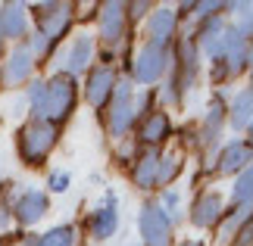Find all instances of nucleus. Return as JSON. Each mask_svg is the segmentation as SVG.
<instances>
[{
  "mask_svg": "<svg viewBox=\"0 0 253 246\" xmlns=\"http://www.w3.org/2000/svg\"><path fill=\"white\" fill-rule=\"evenodd\" d=\"M53 143H56V128L47 125V122H32L19 134V156H22L28 165H38L53 150Z\"/></svg>",
  "mask_w": 253,
  "mask_h": 246,
  "instance_id": "f257e3e1",
  "label": "nucleus"
},
{
  "mask_svg": "<svg viewBox=\"0 0 253 246\" xmlns=\"http://www.w3.org/2000/svg\"><path fill=\"white\" fill-rule=\"evenodd\" d=\"M166 69H169L166 47L144 44L138 50V56H134V63H131V78L141 81V84H153V81H160V78L166 75Z\"/></svg>",
  "mask_w": 253,
  "mask_h": 246,
  "instance_id": "f03ea898",
  "label": "nucleus"
},
{
  "mask_svg": "<svg viewBox=\"0 0 253 246\" xmlns=\"http://www.w3.org/2000/svg\"><path fill=\"white\" fill-rule=\"evenodd\" d=\"M75 109V81L69 75H56L47 84V100H44V115H50L53 122L69 119V112Z\"/></svg>",
  "mask_w": 253,
  "mask_h": 246,
  "instance_id": "7ed1b4c3",
  "label": "nucleus"
},
{
  "mask_svg": "<svg viewBox=\"0 0 253 246\" xmlns=\"http://www.w3.org/2000/svg\"><path fill=\"white\" fill-rule=\"evenodd\" d=\"M72 25V6L69 3H41L38 6V32H41L50 44L69 32Z\"/></svg>",
  "mask_w": 253,
  "mask_h": 246,
  "instance_id": "20e7f679",
  "label": "nucleus"
},
{
  "mask_svg": "<svg viewBox=\"0 0 253 246\" xmlns=\"http://www.w3.org/2000/svg\"><path fill=\"white\" fill-rule=\"evenodd\" d=\"M141 237L147 246H169L172 243V221L160 206H144L141 209Z\"/></svg>",
  "mask_w": 253,
  "mask_h": 246,
  "instance_id": "39448f33",
  "label": "nucleus"
},
{
  "mask_svg": "<svg viewBox=\"0 0 253 246\" xmlns=\"http://www.w3.org/2000/svg\"><path fill=\"white\" fill-rule=\"evenodd\" d=\"M116 97H113V109H110V131L119 137L128 131V125L134 122V94H131V84L122 81L113 87Z\"/></svg>",
  "mask_w": 253,
  "mask_h": 246,
  "instance_id": "423d86ee",
  "label": "nucleus"
},
{
  "mask_svg": "<svg viewBox=\"0 0 253 246\" xmlns=\"http://www.w3.org/2000/svg\"><path fill=\"white\" fill-rule=\"evenodd\" d=\"M113 87H116V72L113 66H97L91 69V75H87V103L91 106H103L106 97H113Z\"/></svg>",
  "mask_w": 253,
  "mask_h": 246,
  "instance_id": "0eeeda50",
  "label": "nucleus"
},
{
  "mask_svg": "<svg viewBox=\"0 0 253 246\" xmlns=\"http://www.w3.org/2000/svg\"><path fill=\"white\" fill-rule=\"evenodd\" d=\"M116 224H119V212H116V193L110 190V193H106V200H103V206L91 215L87 228H91L94 240H110L113 231H116Z\"/></svg>",
  "mask_w": 253,
  "mask_h": 246,
  "instance_id": "6e6552de",
  "label": "nucleus"
},
{
  "mask_svg": "<svg viewBox=\"0 0 253 246\" xmlns=\"http://www.w3.org/2000/svg\"><path fill=\"white\" fill-rule=\"evenodd\" d=\"M125 35V6L122 3H106L100 13V37L106 47H116Z\"/></svg>",
  "mask_w": 253,
  "mask_h": 246,
  "instance_id": "1a4fd4ad",
  "label": "nucleus"
},
{
  "mask_svg": "<svg viewBox=\"0 0 253 246\" xmlns=\"http://www.w3.org/2000/svg\"><path fill=\"white\" fill-rule=\"evenodd\" d=\"M13 212H16V218L22 224H35L38 218H44V212H47V196L41 190H25L16 200Z\"/></svg>",
  "mask_w": 253,
  "mask_h": 246,
  "instance_id": "9d476101",
  "label": "nucleus"
},
{
  "mask_svg": "<svg viewBox=\"0 0 253 246\" xmlns=\"http://www.w3.org/2000/svg\"><path fill=\"white\" fill-rule=\"evenodd\" d=\"M253 162V150L244 143V141H231L225 150H222L219 156V172L222 175H235L241 169H247V165Z\"/></svg>",
  "mask_w": 253,
  "mask_h": 246,
  "instance_id": "9b49d317",
  "label": "nucleus"
},
{
  "mask_svg": "<svg viewBox=\"0 0 253 246\" xmlns=\"http://www.w3.org/2000/svg\"><path fill=\"white\" fill-rule=\"evenodd\" d=\"M225 50H222V60L219 63H228V72L238 75L241 69L247 66V47H244V37H241L235 28H225Z\"/></svg>",
  "mask_w": 253,
  "mask_h": 246,
  "instance_id": "f8f14e48",
  "label": "nucleus"
},
{
  "mask_svg": "<svg viewBox=\"0 0 253 246\" xmlns=\"http://www.w3.org/2000/svg\"><path fill=\"white\" fill-rule=\"evenodd\" d=\"M222 215V196L219 193H203L197 203H194V212H191V221L197 224V228H210V224H216Z\"/></svg>",
  "mask_w": 253,
  "mask_h": 246,
  "instance_id": "ddd939ff",
  "label": "nucleus"
},
{
  "mask_svg": "<svg viewBox=\"0 0 253 246\" xmlns=\"http://www.w3.org/2000/svg\"><path fill=\"white\" fill-rule=\"evenodd\" d=\"M91 56H94V37L91 35H79V37H75V44H72V50H69V56H66V69H69L72 75L87 72Z\"/></svg>",
  "mask_w": 253,
  "mask_h": 246,
  "instance_id": "4468645a",
  "label": "nucleus"
},
{
  "mask_svg": "<svg viewBox=\"0 0 253 246\" xmlns=\"http://www.w3.org/2000/svg\"><path fill=\"white\" fill-rule=\"evenodd\" d=\"M147 32H150V44H166L169 37L175 35V9L169 6H163L157 9V13L150 16V25H147Z\"/></svg>",
  "mask_w": 253,
  "mask_h": 246,
  "instance_id": "2eb2a0df",
  "label": "nucleus"
},
{
  "mask_svg": "<svg viewBox=\"0 0 253 246\" xmlns=\"http://www.w3.org/2000/svg\"><path fill=\"white\" fill-rule=\"evenodd\" d=\"M35 56L28 53V50H13L6 56V66H3V78H6V84H22L28 72H32V63Z\"/></svg>",
  "mask_w": 253,
  "mask_h": 246,
  "instance_id": "dca6fc26",
  "label": "nucleus"
},
{
  "mask_svg": "<svg viewBox=\"0 0 253 246\" xmlns=\"http://www.w3.org/2000/svg\"><path fill=\"white\" fill-rule=\"evenodd\" d=\"M25 35V6L6 3L0 13V37H22Z\"/></svg>",
  "mask_w": 253,
  "mask_h": 246,
  "instance_id": "f3484780",
  "label": "nucleus"
},
{
  "mask_svg": "<svg viewBox=\"0 0 253 246\" xmlns=\"http://www.w3.org/2000/svg\"><path fill=\"white\" fill-rule=\"evenodd\" d=\"M141 141L144 143H160V141H166V134H169V115L157 109V112H150L147 119L141 122Z\"/></svg>",
  "mask_w": 253,
  "mask_h": 246,
  "instance_id": "a211bd4d",
  "label": "nucleus"
},
{
  "mask_svg": "<svg viewBox=\"0 0 253 246\" xmlns=\"http://www.w3.org/2000/svg\"><path fill=\"white\" fill-rule=\"evenodd\" d=\"M228 122L235 131H244V128L253 122V97L250 91H241L235 97V103H231V109H228Z\"/></svg>",
  "mask_w": 253,
  "mask_h": 246,
  "instance_id": "6ab92c4d",
  "label": "nucleus"
},
{
  "mask_svg": "<svg viewBox=\"0 0 253 246\" xmlns=\"http://www.w3.org/2000/svg\"><path fill=\"white\" fill-rule=\"evenodd\" d=\"M222 119H225V106H222V100L216 97V100L210 103L207 122H203V141H207V143H216V141H219V131H222Z\"/></svg>",
  "mask_w": 253,
  "mask_h": 246,
  "instance_id": "aec40b11",
  "label": "nucleus"
},
{
  "mask_svg": "<svg viewBox=\"0 0 253 246\" xmlns=\"http://www.w3.org/2000/svg\"><path fill=\"white\" fill-rule=\"evenodd\" d=\"M157 162H160V156H153V153H147L144 159H138V169H134V184H138L141 190H147V187L157 184Z\"/></svg>",
  "mask_w": 253,
  "mask_h": 246,
  "instance_id": "412c9836",
  "label": "nucleus"
},
{
  "mask_svg": "<svg viewBox=\"0 0 253 246\" xmlns=\"http://www.w3.org/2000/svg\"><path fill=\"white\" fill-rule=\"evenodd\" d=\"M231 200H235L238 209H241V206H247V203H253V165H247L244 175L238 178L235 190H231Z\"/></svg>",
  "mask_w": 253,
  "mask_h": 246,
  "instance_id": "4be33fe9",
  "label": "nucleus"
},
{
  "mask_svg": "<svg viewBox=\"0 0 253 246\" xmlns=\"http://www.w3.org/2000/svg\"><path fill=\"white\" fill-rule=\"evenodd\" d=\"M44 100H47V84L32 81V87H28V112H32L35 122H44Z\"/></svg>",
  "mask_w": 253,
  "mask_h": 246,
  "instance_id": "5701e85b",
  "label": "nucleus"
},
{
  "mask_svg": "<svg viewBox=\"0 0 253 246\" xmlns=\"http://www.w3.org/2000/svg\"><path fill=\"white\" fill-rule=\"evenodd\" d=\"M178 169H181L178 156H163V159L157 162V181L160 184H169L175 175H178Z\"/></svg>",
  "mask_w": 253,
  "mask_h": 246,
  "instance_id": "b1692460",
  "label": "nucleus"
},
{
  "mask_svg": "<svg viewBox=\"0 0 253 246\" xmlns=\"http://www.w3.org/2000/svg\"><path fill=\"white\" fill-rule=\"evenodd\" d=\"M181 75L191 78L197 75V50H194V44H188V41H181Z\"/></svg>",
  "mask_w": 253,
  "mask_h": 246,
  "instance_id": "393cba45",
  "label": "nucleus"
},
{
  "mask_svg": "<svg viewBox=\"0 0 253 246\" xmlns=\"http://www.w3.org/2000/svg\"><path fill=\"white\" fill-rule=\"evenodd\" d=\"M38 246H72V228H53L47 231L41 240H38Z\"/></svg>",
  "mask_w": 253,
  "mask_h": 246,
  "instance_id": "a878e982",
  "label": "nucleus"
},
{
  "mask_svg": "<svg viewBox=\"0 0 253 246\" xmlns=\"http://www.w3.org/2000/svg\"><path fill=\"white\" fill-rule=\"evenodd\" d=\"M235 9H238V28H235V32L241 37L253 35V3H238Z\"/></svg>",
  "mask_w": 253,
  "mask_h": 246,
  "instance_id": "bb28decb",
  "label": "nucleus"
},
{
  "mask_svg": "<svg viewBox=\"0 0 253 246\" xmlns=\"http://www.w3.org/2000/svg\"><path fill=\"white\" fill-rule=\"evenodd\" d=\"M160 209L166 212V218H169V221L181 218V196L175 193V190H169L166 196H163V206H160Z\"/></svg>",
  "mask_w": 253,
  "mask_h": 246,
  "instance_id": "cd10ccee",
  "label": "nucleus"
},
{
  "mask_svg": "<svg viewBox=\"0 0 253 246\" xmlns=\"http://www.w3.org/2000/svg\"><path fill=\"white\" fill-rule=\"evenodd\" d=\"M235 246H253V215H250V218H244V224H241V231H238Z\"/></svg>",
  "mask_w": 253,
  "mask_h": 246,
  "instance_id": "c85d7f7f",
  "label": "nucleus"
},
{
  "mask_svg": "<svg viewBox=\"0 0 253 246\" xmlns=\"http://www.w3.org/2000/svg\"><path fill=\"white\" fill-rule=\"evenodd\" d=\"M47 47H50V41H47L41 32H35V35H32V50H28V53H32V56H35V53H38V56H44V53H47Z\"/></svg>",
  "mask_w": 253,
  "mask_h": 246,
  "instance_id": "c756f323",
  "label": "nucleus"
},
{
  "mask_svg": "<svg viewBox=\"0 0 253 246\" xmlns=\"http://www.w3.org/2000/svg\"><path fill=\"white\" fill-rule=\"evenodd\" d=\"M66 187H69V175H66V172H53V175H50V190L63 193Z\"/></svg>",
  "mask_w": 253,
  "mask_h": 246,
  "instance_id": "7c9ffc66",
  "label": "nucleus"
},
{
  "mask_svg": "<svg viewBox=\"0 0 253 246\" xmlns=\"http://www.w3.org/2000/svg\"><path fill=\"white\" fill-rule=\"evenodd\" d=\"M144 9H147V3H134V6H131V13H134V16H141Z\"/></svg>",
  "mask_w": 253,
  "mask_h": 246,
  "instance_id": "2f4dec72",
  "label": "nucleus"
},
{
  "mask_svg": "<svg viewBox=\"0 0 253 246\" xmlns=\"http://www.w3.org/2000/svg\"><path fill=\"white\" fill-rule=\"evenodd\" d=\"M247 131H250V143H247V146H250V150H253V122L247 125Z\"/></svg>",
  "mask_w": 253,
  "mask_h": 246,
  "instance_id": "473e14b6",
  "label": "nucleus"
},
{
  "mask_svg": "<svg viewBox=\"0 0 253 246\" xmlns=\"http://www.w3.org/2000/svg\"><path fill=\"white\" fill-rule=\"evenodd\" d=\"M247 63L253 66V47H250V50H247Z\"/></svg>",
  "mask_w": 253,
  "mask_h": 246,
  "instance_id": "72a5a7b5",
  "label": "nucleus"
},
{
  "mask_svg": "<svg viewBox=\"0 0 253 246\" xmlns=\"http://www.w3.org/2000/svg\"><path fill=\"white\" fill-rule=\"evenodd\" d=\"M181 246H203V243H197V240H188V243H181Z\"/></svg>",
  "mask_w": 253,
  "mask_h": 246,
  "instance_id": "f704fd0d",
  "label": "nucleus"
},
{
  "mask_svg": "<svg viewBox=\"0 0 253 246\" xmlns=\"http://www.w3.org/2000/svg\"><path fill=\"white\" fill-rule=\"evenodd\" d=\"M250 97H253V84H250Z\"/></svg>",
  "mask_w": 253,
  "mask_h": 246,
  "instance_id": "c9c22d12",
  "label": "nucleus"
},
{
  "mask_svg": "<svg viewBox=\"0 0 253 246\" xmlns=\"http://www.w3.org/2000/svg\"><path fill=\"white\" fill-rule=\"evenodd\" d=\"M0 41H3V37H0Z\"/></svg>",
  "mask_w": 253,
  "mask_h": 246,
  "instance_id": "e433bc0d",
  "label": "nucleus"
}]
</instances>
